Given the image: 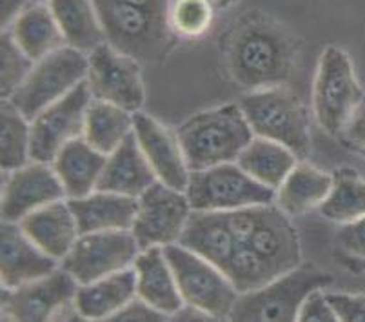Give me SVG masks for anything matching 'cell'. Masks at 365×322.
<instances>
[{
	"instance_id": "cell-34",
	"label": "cell",
	"mask_w": 365,
	"mask_h": 322,
	"mask_svg": "<svg viewBox=\"0 0 365 322\" xmlns=\"http://www.w3.org/2000/svg\"><path fill=\"white\" fill-rule=\"evenodd\" d=\"M215 4L211 0H175L169 11V24L177 35L197 39L213 24Z\"/></svg>"
},
{
	"instance_id": "cell-31",
	"label": "cell",
	"mask_w": 365,
	"mask_h": 322,
	"mask_svg": "<svg viewBox=\"0 0 365 322\" xmlns=\"http://www.w3.org/2000/svg\"><path fill=\"white\" fill-rule=\"evenodd\" d=\"M320 213L336 224H349L365 217V181L356 169H334L333 186L327 198L322 202Z\"/></svg>"
},
{
	"instance_id": "cell-24",
	"label": "cell",
	"mask_w": 365,
	"mask_h": 322,
	"mask_svg": "<svg viewBox=\"0 0 365 322\" xmlns=\"http://www.w3.org/2000/svg\"><path fill=\"white\" fill-rule=\"evenodd\" d=\"M81 235L95 231L131 230L137 198L95 189L81 198H68Z\"/></svg>"
},
{
	"instance_id": "cell-38",
	"label": "cell",
	"mask_w": 365,
	"mask_h": 322,
	"mask_svg": "<svg viewBox=\"0 0 365 322\" xmlns=\"http://www.w3.org/2000/svg\"><path fill=\"white\" fill-rule=\"evenodd\" d=\"M338 321L365 322V295L327 293Z\"/></svg>"
},
{
	"instance_id": "cell-35",
	"label": "cell",
	"mask_w": 365,
	"mask_h": 322,
	"mask_svg": "<svg viewBox=\"0 0 365 322\" xmlns=\"http://www.w3.org/2000/svg\"><path fill=\"white\" fill-rule=\"evenodd\" d=\"M0 55H2V73H0V91L2 99H9L16 89L21 88L22 82L28 79L35 62L22 51L9 31L2 29V46H0Z\"/></svg>"
},
{
	"instance_id": "cell-12",
	"label": "cell",
	"mask_w": 365,
	"mask_h": 322,
	"mask_svg": "<svg viewBox=\"0 0 365 322\" xmlns=\"http://www.w3.org/2000/svg\"><path fill=\"white\" fill-rule=\"evenodd\" d=\"M88 82L93 99L111 102L131 113L144 106L140 61L118 51L108 41L88 53Z\"/></svg>"
},
{
	"instance_id": "cell-27",
	"label": "cell",
	"mask_w": 365,
	"mask_h": 322,
	"mask_svg": "<svg viewBox=\"0 0 365 322\" xmlns=\"http://www.w3.org/2000/svg\"><path fill=\"white\" fill-rule=\"evenodd\" d=\"M6 31H9L16 46L33 62L41 61L62 46H68L48 2H33Z\"/></svg>"
},
{
	"instance_id": "cell-11",
	"label": "cell",
	"mask_w": 365,
	"mask_h": 322,
	"mask_svg": "<svg viewBox=\"0 0 365 322\" xmlns=\"http://www.w3.org/2000/svg\"><path fill=\"white\" fill-rule=\"evenodd\" d=\"M140 253V246L131 230L95 231L76 238L61 266L78 284L97 281L106 275L131 268Z\"/></svg>"
},
{
	"instance_id": "cell-9",
	"label": "cell",
	"mask_w": 365,
	"mask_h": 322,
	"mask_svg": "<svg viewBox=\"0 0 365 322\" xmlns=\"http://www.w3.org/2000/svg\"><path fill=\"white\" fill-rule=\"evenodd\" d=\"M88 79V53L71 46H62L48 56L36 61L31 73L9 101L21 109L22 115L33 119L53 102Z\"/></svg>"
},
{
	"instance_id": "cell-30",
	"label": "cell",
	"mask_w": 365,
	"mask_h": 322,
	"mask_svg": "<svg viewBox=\"0 0 365 322\" xmlns=\"http://www.w3.org/2000/svg\"><path fill=\"white\" fill-rule=\"evenodd\" d=\"M135 113L111 102L93 99L86 113L82 137L104 155L113 154L122 142L133 135Z\"/></svg>"
},
{
	"instance_id": "cell-20",
	"label": "cell",
	"mask_w": 365,
	"mask_h": 322,
	"mask_svg": "<svg viewBox=\"0 0 365 322\" xmlns=\"http://www.w3.org/2000/svg\"><path fill=\"white\" fill-rule=\"evenodd\" d=\"M19 224L38 248L58 262L64 261L66 255L75 246L76 238L81 237L68 198L51 202L41 210L33 211Z\"/></svg>"
},
{
	"instance_id": "cell-6",
	"label": "cell",
	"mask_w": 365,
	"mask_h": 322,
	"mask_svg": "<svg viewBox=\"0 0 365 322\" xmlns=\"http://www.w3.org/2000/svg\"><path fill=\"white\" fill-rule=\"evenodd\" d=\"M185 306L204 311L213 321L231 317L238 291L224 270L182 244L164 246Z\"/></svg>"
},
{
	"instance_id": "cell-15",
	"label": "cell",
	"mask_w": 365,
	"mask_h": 322,
	"mask_svg": "<svg viewBox=\"0 0 365 322\" xmlns=\"http://www.w3.org/2000/svg\"><path fill=\"white\" fill-rule=\"evenodd\" d=\"M6 173L0 213L4 222H21L33 211L66 198L64 186L49 162L29 161Z\"/></svg>"
},
{
	"instance_id": "cell-41",
	"label": "cell",
	"mask_w": 365,
	"mask_h": 322,
	"mask_svg": "<svg viewBox=\"0 0 365 322\" xmlns=\"http://www.w3.org/2000/svg\"><path fill=\"white\" fill-rule=\"evenodd\" d=\"M168 315H164L162 311L155 310L153 306H149L148 302H144L142 298L135 297L131 302H128L120 311H118L115 317H111V321H137V322H160L165 321Z\"/></svg>"
},
{
	"instance_id": "cell-28",
	"label": "cell",
	"mask_w": 365,
	"mask_h": 322,
	"mask_svg": "<svg viewBox=\"0 0 365 322\" xmlns=\"http://www.w3.org/2000/svg\"><path fill=\"white\" fill-rule=\"evenodd\" d=\"M48 6L68 46L91 53L106 42L93 0H48Z\"/></svg>"
},
{
	"instance_id": "cell-42",
	"label": "cell",
	"mask_w": 365,
	"mask_h": 322,
	"mask_svg": "<svg viewBox=\"0 0 365 322\" xmlns=\"http://www.w3.org/2000/svg\"><path fill=\"white\" fill-rule=\"evenodd\" d=\"M29 2L31 0H0V24H2V29H8L16 21V16L28 8Z\"/></svg>"
},
{
	"instance_id": "cell-17",
	"label": "cell",
	"mask_w": 365,
	"mask_h": 322,
	"mask_svg": "<svg viewBox=\"0 0 365 322\" xmlns=\"http://www.w3.org/2000/svg\"><path fill=\"white\" fill-rule=\"evenodd\" d=\"M61 268V262L49 257L26 235L19 222L2 221L0 250V281L2 288H19Z\"/></svg>"
},
{
	"instance_id": "cell-22",
	"label": "cell",
	"mask_w": 365,
	"mask_h": 322,
	"mask_svg": "<svg viewBox=\"0 0 365 322\" xmlns=\"http://www.w3.org/2000/svg\"><path fill=\"white\" fill-rule=\"evenodd\" d=\"M157 181V175L142 154L137 139L131 135L108 155L97 189L138 198Z\"/></svg>"
},
{
	"instance_id": "cell-29",
	"label": "cell",
	"mask_w": 365,
	"mask_h": 322,
	"mask_svg": "<svg viewBox=\"0 0 365 322\" xmlns=\"http://www.w3.org/2000/svg\"><path fill=\"white\" fill-rule=\"evenodd\" d=\"M298 161L300 159L287 146L264 137H253L237 159V164L255 181L277 191Z\"/></svg>"
},
{
	"instance_id": "cell-44",
	"label": "cell",
	"mask_w": 365,
	"mask_h": 322,
	"mask_svg": "<svg viewBox=\"0 0 365 322\" xmlns=\"http://www.w3.org/2000/svg\"><path fill=\"white\" fill-rule=\"evenodd\" d=\"M215 4V8H229V6H233L237 0H211Z\"/></svg>"
},
{
	"instance_id": "cell-8",
	"label": "cell",
	"mask_w": 365,
	"mask_h": 322,
	"mask_svg": "<svg viewBox=\"0 0 365 322\" xmlns=\"http://www.w3.org/2000/svg\"><path fill=\"white\" fill-rule=\"evenodd\" d=\"M185 193L193 210L224 213L249 206L274 204L277 198L274 189L255 181L237 162L191 171Z\"/></svg>"
},
{
	"instance_id": "cell-16",
	"label": "cell",
	"mask_w": 365,
	"mask_h": 322,
	"mask_svg": "<svg viewBox=\"0 0 365 322\" xmlns=\"http://www.w3.org/2000/svg\"><path fill=\"white\" fill-rule=\"evenodd\" d=\"M133 135L158 181L185 191L191 177V168L185 161L178 135L142 111L135 113Z\"/></svg>"
},
{
	"instance_id": "cell-23",
	"label": "cell",
	"mask_w": 365,
	"mask_h": 322,
	"mask_svg": "<svg viewBox=\"0 0 365 322\" xmlns=\"http://www.w3.org/2000/svg\"><path fill=\"white\" fill-rule=\"evenodd\" d=\"M178 244L225 271L240 242L229 228L224 211L193 210Z\"/></svg>"
},
{
	"instance_id": "cell-39",
	"label": "cell",
	"mask_w": 365,
	"mask_h": 322,
	"mask_svg": "<svg viewBox=\"0 0 365 322\" xmlns=\"http://www.w3.org/2000/svg\"><path fill=\"white\" fill-rule=\"evenodd\" d=\"M258 215H260V206H249V208H240V210L225 211L229 228L240 244H245L249 237L253 235L258 224Z\"/></svg>"
},
{
	"instance_id": "cell-21",
	"label": "cell",
	"mask_w": 365,
	"mask_h": 322,
	"mask_svg": "<svg viewBox=\"0 0 365 322\" xmlns=\"http://www.w3.org/2000/svg\"><path fill=\"white\" fill-rule=\"evenodd\" d=\"M135 297L137 273L131 266L81 284L75 295V308L82 321H111Z\"/></svg>"
},
{
	"instance_id": "cell-33",
	"label": "cell",
	"mask_w": 365,
	"mask_h": 322,
	"mask_svg": "<svg viewBox=\"0 0 365 322\" xmlns=\"http://www.w3.org/2000/svg\"><path fill=\"white\" fill-rule=\"evenodd\" d=\"M225 275L231 278L238 293L260 290L267 282L277 278L278 275L271 270L267 262L249 248L247 244H238L233 258L225 268Z\"/></svg>"
},
{
	"instance_id": "cell-25",
	"label": "cell",
	"mask_w": 365,
	"mask_h": 322,
	"mask_svg": "<svg viewBox=\"0 0 365 322\" xmlns=\"http://www.w3.org/2000/svg\"><path fill=\"white\" fill-rule=\"evenodd\" d=\"M108 155L93 148L84 137L66 144L51 162L64 186L66 198H81L95 191Z\"/></svg>"
},
{
	"instance_id": "cell-32",
	"label": "cell",
	"mask_w": 365,
	"mask_h": 322,
	"mask_svg": "<svg viewBox=\"0 0 365 322\" xmlns=\"http://www.w3.org/2000/svg\"><path fill=\"white\" fill-rule=\"evenodd\" d=\"M0 115V164L11 171L31 161V121L9 99H2Z\"/></svg>"
},
{
	"instance_id": "cell-45",
	"label": "cell",
	"mask_w": 365,
	"mask_h": 322,
	"mask_svg": "<svg viewBox=\"0 0 365 322\" xmlns=\"http://www.w3.org/2000/svg\"><path fill=\"white\" fill-rule=\"evenodd\" d=\"M31 2H48V0H31Z\"/></svg>"
},
{
	"instance_id": "cell-2",
	"label": "cell",
	"mask_w": 365,
	"mask_h": 322,
	"mask_svg": "<svg viewBox=\"0 0 365 322\" xmlns=\"http://www.w3.org/2000/svg\"><path fill=\"white\" fill-rule=\"evenodd\" d=\"M191 171L237 162L255 134L240 104L200 111L177 129Z\"/></svg>"
},
{
	"instance_id": "cell-40",
	"label": "cell",
	"mask_w": 365,
	"mask_h": 322,
	"mask_svg": "<svg viewBox=\"0 0 365 322\" xmlns=\"http://www.w3.org/2000/svg\"><path fill=\"white\" fill-rule=\"evenodd\" d=\"M340 139L347 148H351L356 154L365 155V97L361 99L360 106L344 128Z\"/></svg>"
},
{
	"instance_id": "cell-19",
	"label": "cell",
	"mask_w": 365,
	"mask_h": 322,
	"mask_svg": "<svg viewBox=\"0 0 365 322\" xmlns=\"http://www.w3.org/2000/svg\"><path fill=\"white\" fill-rule=\"evenodd\" d=\"M133 268L137 273V297L168 317H175L184 301L164 248L153 246L140 250Z\"/></svg>"
},
{
	"instance_id": "cell-3",
	"label": "cell",
	"mask_w": 365,
	"mask_h": 322,
	"mask_svg": "<svg viewBox=\"0 0 365 322\" xmlns=\"http://www.w3.org/2000/svg\"><path fill=\"white\" fill-rule=\"evenodd\" d=\"M255 137L280 142L305 159L311 154L309 119L297 95L282 86L249 91L238 102Z\"/></svg>"
},
{
	"instance_id": "cell-7",
	"label": "cell",
	"mask_w": 365,
	"mask_h": 322,
	"mask_svg": "<svg viewBox=\"0 0 365 322\" xmlns=\"http://www.w3.org/2000/svg\"><path fill=\"white\" fill-rule=\"evenodd\" d=\"M361 99L364 93L349 55L336 46L325 48L313 86V111L320 128L340 137Z\"/></svg>"
},
{
	"instance_id": "cell-4",
	"label": "cell",
	"mask_w": 365,
	"mask_h": 322,
	"mask_svg": "<svg viewBox=\"0 0 365 322\" xmlns=\"http://www.w3.org/2000/svg\"><path fill=\"white\" fill-rule=\"evenodd\" d=\"M331 277L313 266H298L267 282L264 288L238 295L231 321L238 322H293L314 290L329 286Z\"/></svg>"
},
{
	"instance_id": "cell-43",
	"label": "cell",
	"mask_w": 365,
	"mask_h": 322,
	"mask_svg": "<svg viewBox=\"0 0 365 322\" xmlns=\"http://www.w3.org/2000/svg\"><path fill=\"white\" fill-rule=\"evenodd\" d=\"M128 4L138 6V8L151 11L155 15L162 16V19H169V11H171V0H124Z\"/></svg>"
},
{
	"instance_id": "cell-1",
	"label": "cell",
	"mask_w": 365,
	"mask_h": 322,
	"mask_svg": "<svg viewBox=\"0 0 365 322\" xmlns=\"http://www.w3.org/2000/svg\"><path fill=\"white\" fill-rule=\"evenodd\" d=\"M229 71L247 89L280 86L293 66V44L280 26L249 19L235 29L227 49Z\"/></svg>"
},
{
	"instance_id": "cell-26",
	"label": "cell",
	"mask_w": 365,
	"mask_h": 322,
	"mask_svg": "<svg viewBox=\"0 0 365 322\" xmlns=\"http://www.w3.org/2000/svg\"><path fill=\"white\" fill-rule=\"evenodd\" d=\"M333 186V173L322 171L309 162L298 161L277 189L274 204L287 217H302L320 208Z\"/></svg>"
},
{
	"instance_id": "cell-13",
	"label": "cell",
	"mask_w": 365,
	"mask_h": 322,
	"mask_svg": "<svg viewBox=\"0 0 365 322\" xmlns=\"http://www.w3.org/2000/svg\"><path fill=\"white\" fill-rule=\"evenodd\" d=\"M93 101L88 82L42 109L31 121V161L51 164L66 144L84 135L86 113Z\"/></svg>"
},
{
	"instance_id": "cell-18",
	"label": "cell",
	"mask_w": 365,
	"mask_h": 322,
	"mask_svg": "<svg viewBox=\"0 0 365 322\" xmlns=\"http://www.w3.org/2000/svg\"><path fill=\"white\" fill-rule=\"evenodd\" d=\"M289 218L277 204L260 206L257 228L245 242L278 277L300 266L302 261L300 241Z\"/></svg>"
},
{
	"instance_id": "cell-14",
	"label": "cell",
	"mask_w": 365,
	"mask_h": 322,
	"mask_svg": "<svg viewBox=\"0 0 365 322\" xmlns=\"http://www.w3.org/2000/svg\"><path fill=\"white\" fill-rule=\"evenodd\" d=\"M78 282L64 268L22 284L19 288H2V317L8 321L42 322L56 318L62 310L71 306L78 291Z\"/></svg>"
},
{
	"instance_id": "cell-36",
	"label": "cell",
	"mask_w": 365,
	"mask_h": 322,
	"mask_svg": "<svg viewBox=\"0 0 365 322\" xmlns=\"http://www.w3.org/2000/svg\"><path fill=\"white\" fill-rule=\"evenodd\" d=\"M336 250L341 257L365 264V217L341 224L336 233Z\"/></svg>"
},
{
	"instance_id": "cell-5",
	"label": "cell",
	"mask_w": 365,
	"mask_h": 322,
	"mask_svg": "<svg viewBox=\"0 0 365 322\" xmlns=\"http://www.w3.org/2000/svg\"><path fill=\"white\" fill-rule=\"evenodd\" d=\"M104 29L106 41L118 51L128 53L140 62L157 61L171 42L169 19L124 2V0H93Z\"/></svg>"
},
{
	"instance_id": "cell-10",
	"label": "cell",
	"mask_w": 365,
	"mask_h": 322,
	"mask_svg": "<svg viewBox=\"0 0 365 322\" xmlns=\"http://www.w3.org/2000/svg\"><path fill=\"white\" fill-rule=\"evenodd\" d=\"M193 208L185 191L157 181L137 198V215L131 233L140 250L153 246L177 244Z\"/></svg>"
},
{
	"instance_id": "cell-37",
	"label": "cell",
	"mask_w": 365,
	"mask_h": 322,
	"mask_svg": "<svg viewBox=\"0 0 365 322\" xmlns=\"http://www.w3.org/2000/svg\"><path fill=\"white\" fill-rule=\"evenodd\" d=\"M298 321L302 322H334L338 321L333 306H331L327 293H324V288L314 290L307 295V298L302 304L298 311Z\"/></svg>"
}]
</instances>
